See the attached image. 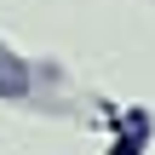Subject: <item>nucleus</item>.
<instances>
[{
    "instance_id": "1",
    "label": "nucleus",
    "mask_w": 155,
    "mask_h": 155,
    "mask_svg": "<svg viewBox=\"0 0 155 155\" xmlns=\"http://www.w3.org/2000/svg\"><path fill=\"white\" fill-rule=\"evenodd\" d=\"M23 86H29V75H23V63L0 52V92H23Z\"/></svg>"
}]
</instances>
